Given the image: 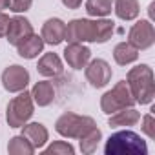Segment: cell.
<instances>
[{
	"label": "cell",
	"instance_id": "52a82bcc",
	"mask_svg": "<svg viewBox=\"0 0 155 155\" xmlns=\"http://www.w3.org/2000/svg\"><path fill=\"white\" fill-rule=\"evenodd\" d=\"M128 42L137 48L139 51L150 49L155 44V28L150 20H139L137 24L131 26L128 33Z\"/></svg>",
	"mask_w": 155,
	"mask_h": 155
},
{
	"label": "cell",
	"instance_id": "277c9868",
	"mask_svg": "<svg viewBox=\"0 0 155 155\" xmlns=\"http://www.w3.org/2000/svg\"><path fill=\"white\" fill-rule=\"evenodd\" d=\"M93 128H97V122L91 117L79 115V113H73V111L62 113L55 122V131L66 139H82Z\"/></svg>",
	"mask_w": 155,
	"mask_h": 155
},
{
	"label": "cell",
	"instance_id": "d6986e66",
	"mask_svg": "<svg viewBox=\"0 0 155 155\" xmlns=\"http://www.w3.org/2000/svg\"><path fill=\"white\" fill-rule=\"evenodd\" d=\"M113 58L119 66H128L139 58V49L133 48L130 42H119L113 49Z\"/></svg>",
	"mask_w": 155,
	"mask_h": 155
},
{
	"label": "cell",
	"instance_id": "7c38bea8",
	"mask_svg": "<svg viewBox=\"0 0 155 155\" xmlns=\"http://www.w3.org/2000/svg\"><path fill=\"white\" fill-rule=\"evenodd\" d=\"M64 35H66V22H62L60 18H48L44 22L42 33H40L44 44L58 46L64 40Z\"/></svg>",
	"mask_w": 155,
	"mask_h": 155
},
{
	"label": "cell",
	"instance_id": "5b68a950",
	"mask_svg": "<svg viewBox=\"0 0 155 155\" xmlns=\"http://www.w3.org/2000/svg\"><path fill=\"white\" fill-rule=\"evenodd\" d=\"M35 110V102L31 99V93L22 90L18 91L17 97H13L8 104V111H6V119L9 128H22L31 117Z\"/></svg>",
	"mask_w": 155,
	"mask_h": 155
},
{
	"label": "cell",
	"instance_id": "9c48e42d",
	"mask_svg": "<svg viewBox=\"0 0 155 155\" xmlns=\"http://www.w3.org/2000/svg\"><path fill=\"white\" fill-rule=\"evenodd\" d=\"M84 75H86V81L93 86V88H104L108 86V82L111 81V68L104 58H95L90 60L84 68Z\"/></svg>",
	"mask_w": 155,
	"mask_h": 155
},
{
	"label": "cell",
	"instance_id": "8992f818",
	"mask_svg": "<svg viewBox=\"0 0 155 155\" xmlns=\"http://www.w3.org/2000/svg\"><path fill=\"white\" fill-rule=\"evenodd\" d=\"M131 106H135V99H133L126 81L117 82L110 91H106L101 97V110L106 115H111L122 108H131Z\"/></svg>",
	"mask_w": 155,
	"mask_h": 155
},
{
	"label": "cell",
	"instance_id": "5bb4252c",
	"mask_svg": "<svg viewBox=\"0 0 155 155\" xmlns=\"http://www.w3.org/2000/svg\"><path fill=\"white\" fill-rule=\"evenodd\" d=\"M37 71L42 77H58V75H62L64 66L57 53H44L37 64Z\"/></svg>",
	"mask_w": 155,
	"mask_h": 155
},
{
	"label": "cell",
	"instance_id": "e0dca14e",
	"mask_svg": "<svg viewBox=\"0 0 155 155\" xmlns=\"http://www.w3.org/2000/svg\"><path fill=\"white\" fill-rule=\"evenodd\" d=\"M42 49H44V40H42V37H38V35H29L28 38H24L18 46H17V51H18V55L22 57V58H28V60H31V58H37L40 53H42Z\"/></svg>",
	"mask_w": 155,
	"mask_h": 155
},
{
	"label": "cell",
	"instance_id": "ba28073f",
	"mask_svg": "<svg viewBox=\"0 0 155 155\" xmlns=\"http://www.w3.org/2000/svg\"><path fill=\"white\" fill-rule=\"evenodd\" d=\"M0 79H2V86H4L6 91L18 93L22 90H26L28 84H29V71L24 66L11 64L2 71V77H0Z\"/></svg>",
	"mask_w": 155,
	"mask_h": 155
},
{
	"label": "cell",
	"instance_id": "d4e9b609",
	"mask_svg": "<svg viewBox=\"0 0 155 155\" xmlns=\"http://www.w3.org/2000/svg\"><path fill=\"white\" fill-rule=\"evenodd\" d=\"M33 4V0H9V11L13 13H26Z\"/></svg>",
	"mask_w": 155,
	"mask_h": 155
},
{
	"label": "cell",
	"instance_id": "6da1fadb",
	"mask_svg": "<svg viewBox=\"0 0 155 155\" xmlns=\"http://www.w3.org/2000/svg\"><path fill=\"white\" fill-rule=\"evenodd\" d=\"M113 31H115V22L104 17L97 20L75 18L66 24L64 40H68V44H84V42L104 44L111 38Z\"/></svg>",
	"mask_w": 155,
	"mask_h": 155
},
{
	"label": "cell",
	"instance_id": "2e32d148",
	"mask_svg": "<svg viewBox=\"0 0 155 155\" xmlns=\"http://www.w3.org/2000/svg\"><path fill=\"white\" fill-rule=\"evenodd\" d=\"M31 93V99L37 106L44 108V106H49L55 99V88L49 81H40V82H35L33 90L29 91Z\"/></svg>",
	"mask_w": 155,
	"mask_h": 155
},
{
	"label": "cell",
	"instance_id": "ac0fdd59",
	"mask_svg": "<svg viewBox=\"0 0 155 155\" xmlns=\"http://www.w3.org/2000/svg\"><path fill=\"white\" fill-rule=\"evenodd\" d=\"M113 11L120 20H135L140 13L139 0H115Z\"/></svg>",
	"mask_w": 155,
	"mask_h": 155
},
{
	"label": "cell",
	"instance_id": "30bf717a",
	"mask_svg": "<svg viewBox=\"0 0 155 155\" xmlns=\"http://www.w3.org/2000/svg\"><path fill=\"white\" fill-rule=\"evenodd\" d=\"M33 33H35V31H33L31 22H29L26 17L17 15V17H13L11 22H9V29H8V33H6V38H8V42H9L11 46H18L24 38H28V37L33 35Z\"/></svg>",
	"mask_w": 155,
	"mask_h": 155
},
{
	"label": "cell",
	"instance_id": "3957f363",
	"mask_svg": "<svg viewBox=\"0 0 155 155\" xmlns=\"http://www.w3.org/2000/svg\"><path fill=\"white\" fill-rule=\"evenodd\" d=\"M104 153L106 155H146L148 146L139 133L131 130H122L110 135V139L104 144Z\"/></svg>",
	"mask_w": 155,
	"mask_h": 155
},
{
	"label": "cell",
	"instance_id": "603a6c76",
	"mask_svg": "<svg viewBox=\"0 0 155 155\" xmlns=\"http://www.w3.org/2000/svg\"><path fill=\"white\" fill-rule=\"evenodd\" d=\"M42 153L44 155H73L75 153V148L69 142H66V140H55L48 148H44Z\"/></svg>",
	"mask_w": 155,
	"mask_h": 155
},
{
	"label": "cell",
	"instance_id": "f1b7e54d",
	"mask_svg": "<svg viewBox=\"0 0 155 155\" xmlns=\"http://www.w3.org/2000/svg\"><path fill=\"white\" fill-rule=\"evenodd\" d=\"M153 9H155V2L150 4V17H151V18H153Z\"/></svg>",
	"mask_w": 155,
	"mask_h": 155
},
{
	"label": "cell",
	"instance_id": "8fae6325",
	"mask_svg": "<svg viewBox=\"0 0 155 155\" xmlns=\"http://www.w3.org/2000/svg\"><path fill=\"white\" fill-rule=\"evenodd\" d=\"M64 58L69 68L82 69L91 60V49L84 44H68V48L64 49Z\"/></svg>",
	"mask_w": 155,
	"mask_h": 155
},
{
	"label": "cell",
	"instance_id": "9a60e30c",
	"mask_svg": "<svg viewBox=\"0 0 155 155\" xmlns=\"http://www.w3.org/2000/svg\"><path fill=\"white\" fill-rule=\"evenodd\" d=\"M139 120H140V113L131 106V108H122L111 113L108 119V124L111 128H128V126H135Z\"/></svg>",
	"mask_w": 155,
	"mask_h": 155
},
{
	"label": "cell",
	"instance_id": "4fadbf2b",
	"mask_svg": "<svg viewBox=\"0 0 155 155\" xmlns=\"http://www.w3.org/2000/svg\"><path fill=\"white\" fill-rule=\"evenodd\" d=\"M22 135L33 144L35 150H42L46 146L48 139H49V133H48L46 126L40 124V122H29V124L26 122L22 126Z\"/></svg>",
	"mask_w": 155,
	"mask_h": 155
},
{
	"label": "cell",
	"instance_id": "4316f807",
	"mask_svg": "<svg viewBox=\"0 0 155 155\" xmlns=\"http://www.w3.org/2000/svg\"><path fill=\"white\" fill-rule=\"evenodd\" d=\"M60 2L68 8V9H79L82 6V0H60Z\"/></svg>",
	"mask_w": 155,
	"mask_h": 155
},
{
	"label": "cell",
	"instance_id": "7a4b0ae2",
	"mask_svg": "<svg viewBox=\"0 0 155 155\" xmlns=\"http://www.w3.org/2000/svg\"><path fill=\"white\" fill-rule=\"evenodd\" d=\"M128 88L135 99V104H150L155 97V79L153 69L148 64H139L131 68L126 75Z\"/></svg>",
	"mask_w": 155,
	"mask_h": 155
},
{
	"label": "cell",
	"instance_id": "cb8c5ba5",
	"mask_svg": "<svg viewBox=\"0 0 155 155\" xmlns=\"http://www.w3.org/2000/svg\"><path fill=\"white\" fill-rule=\"evenodd\" d=\"M140 130L148 135V139H155V119H153L151 113H146V115L142 117V126H140Z\"/></svg>",
	"mask_w": 155,
	"mask_h": 155
},
{
	"label": "cell",
	"instance_id": "44dd1931",
	"mask_svg": "<svg viewBox=\"0 0 155 155\" xmlns=\"http://www.w3.org/2000/svg\"><path fill=\"white\" fill-rule=\"evenodd\" d=\"M86 13L95 18L108 17L111 13V0H86Z\"/></svg>",
	"mask_w": 155,
	"mask_h": 155
},
{
	"label": "cell",
	"instance_id": "83f0119b",
	"mask_svg": "<svg viewBox=\"0 0 155 155\" xmlns=\"http://www.w3.org/2000/svg\"><path fill=\"white\" fill-rule=\"evenodd\" d=\"M9 8V0H0V11H4Z\"/></svg>",
	"mask_w": 155,
	"mask_h": 155
},
{
	"label": "cell",
	"instance_id": "ffe728a7",
	"mask_svg": "<svg viewBox=\"0 0 155 155\" xmlns=\"http://www.w3.org/2000/svg\"><path fill=\"white\" fill-rule=\"evenodd\" d=\"M8 151H9L11 155H33V153H35V148H33V144L20 133V135H15V137L9 139Z\"/></svg>",
	"mask_w": 155,
	"mask_h": 155
},
{
	"label": "cell",
	"instance_id": "484cf974",
	"mask_svg": "<svg viewBox=\"0 0 155 155\" xmlns=\"http://www.w3.org/2000/svg\"><path fill=\"white\" fill-rule=\"evenodd\" d=\"M9 22H11L9 15H6V13L0 11V37H6V33L9 29Z\"/></svg>",
	"mask_w": 155,
	"mask_h": 155
},
{
	"label": "cell",
	"instance_id": "7402d4cb",
	"mask_svg": "<svg viewBox=\"0 0 155 155\" xmlns=\"http://www.w3.org/2000/svg\"><path fill=\"white\" fill-rule=\"evenodd\" d=\"M101 140H102V131H101L99 128H93L90 133H86L82 139H79L81 151L86 153V155H91V153L97 150V146H99Z\"/></svg>",
	"mask_w": 155,
	"mask_h": 155
}]
</instances>
